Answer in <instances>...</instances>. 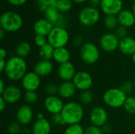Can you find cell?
<instances>
[{
  "instance_id": "3957f363",
  "label": "cell",
  "mask_w": 135,
  "mask_h": 134,
  "mask_svg": "<svg viewBox=\"0 0 135 134\" xmlns=\"http://www.w3.org/2000/svg\"><path fill=\"white\" fill-rule=\"evenodd\" d=\"M23 25L21 16L14 11L8 10L1 14L0 26L6 32H15L19 31Z\"/></svg>"
},
{
  "instance_id": "7402d4cb",
  "label": "cell",
  "mask_w": 135,
  "mask_h": 134,
  "mask_svg": "<svg viewBox=\"0 0 135 134\" xmlns=\"http://www.w3.org/2000/svg\"><path fill=\"white\" fill-rule=\"evenodd\" d=\"M119 50L126 55H133L135 53V39L131 36H127L119 41Z\"/></svg>"
},
{
  "instance_id": "7dc6e473",
  "label": "cell",
  "mask_w": 135,
  "mask_h": 134,
  "mask_svg": "<svg viewBox=\"0 0 135 134\" xmlns=\"http://www.w3.org/2000/svg\"><path fill=\"white\" fill-rule=\"evenodd\" d=\"M7 56V51L5 48H1L0 50V58L6 59Z\"/></svg>"
},
{
  "instance_id": "816d5d0a",
  "label": "cell",
  "mask_w": 135,
  "mask_h": 134,
  "mask_svg": "<svg viewBox=\"0 0 135 134\" xmlns=\"http://www.w3.org/2000/svg\"><path fill=\"white\" fill-rule=\"evenodd\" d=\"M5 32H5L3 29H2V28H1V30H0V39H2L4 38Z\"/></svg>"
},
{
  "instance_id": "52a82bcc",
  "label": "cell",
  "mask_w": 135,
  "mask_h": 134,
  "mask_svg": "<svg viewBox=\"0 0 135 134\" xmlns=\"http://www.w3.org/2000/svg\"><path fill=\"white\" fill-rule=\"evenodd\" d=\"M100 18V10L90 6L83 8L78 13L79 22L86 27H91L95 25Z\"/></svg>"
},
{
  "instance_id": "9c48e42d",
  "label": "cell",
  "mask_w": 135,
  "mask_h": 134,
  "mask_svg": "<svg viewBox=\"0 0 135 134\" xmlns=\"http://www.w3.org/2000/svg\"><path fill=\"white\" fill-rule=\"evenodd\" d=\"M108 111L102 107H95L89 112V121L93 126L102 128L108 123Z\"/></svg>"
},
{
  "instance_id": "f546056e",
  "label": "cell",
  "mask_w": 135,
  "mask_h": 134,
  "mask_svg": "<svg viewBox=\"0 0 135 134\" xmlns=\"http://www.w3.org/2000/svg\"><path fill=\"white\" fill-rule=\"evenodd\" d=\"M93 99H94L93 94L90 90L81 92L79 96V100L81 103L84 105H89L92 103V102L93 101Z\"/></svg>"
},
{
  "instance_id": "ac0fdd59",
  "label": "cell",
  "mask_w": 135,
  "mask_h": 134,
  "mask_svg": "<svg viewBox=\"0 0 135 134\" xmlns=\"http://www.w3.org/2000/svg\"><path fill=\"white\" fill-rule=\"evenodd\" d=\"M53 70V63L48 60H40L37 62L33 68V71L40 77H47L52 73Z\"/></svg>"
},
{
  "instance_id": "db71d44e",
  "label": "cell",
  "mask_w": 135,
  "mask_h": 134,
  "mask_svg": "<svg viewBox=\"0 0 135 134\" xmlns=\"http://www.w3.org/2000/svg\"><path fill=\"white\" fill-rule=\"evenodd\" d=\"M132 12L134 13V16H135V1H134V2L133 3V6H132Z\"/></svg>"
},
{
  "instance_id": "8fae6325",
  "label": "cell",
  "mask_w": 135,
  "mask_h": 134,
  "mask_svg": "<svg viewBox=\"0 0 135 134\" xmlns=\"http://www.w3.org/2000/svg\"><path fill=\"white\" fill-rule=\"evenodd\" d=\"M100 7L106 16H117L123 9V0H101Z\"/></svg>"
},
{
  "instance_id": "2e32d148",
  "label": "cell",
  "mask_w": 135,
  "mask_h": 134,
  "mask_svg": "<svg viewBox=\"0 0 135 134\" xmlns=\"http://www.w3.org/2000/svg\"><path fill=\"white\" fill-rule=\"evenodd\" d=\"M1 96L6 100L7 103L13 104L19 102V100L21 99L22 92L19 87L16 85H9L6 86Z\"/></svg>"
},
{
  "instance_id": "11a10c76",
  "label": "cell",
  "mask_w": 135,
  "mask_h": 134,
  "mask_svg": "<svg viewBox=\"0 0 135 134\" xmlns=\"http://www.w3.org/2000/svg\"><path fill=\"white\" fill-rule=\"evenodd\" d=\"M131 58H132V61H133V62L135 64V53L131 56Z\"/></svg>"
},
{
  "instance_id": "4316f807",
  "label": "cell",
  "mask_w": 135,
  "mask_h": 134,
  "mask_svg": "<svg viewBox=\"0 0 135 134\" xmlns=\"http://www.w3.org/2000/svg\"><path fill=\"white\" fill-rule=\"evenodd\" d=\"M73 7L72 0H58L56 4V9L60 13H66L71 10Z\"/></svg>"
},
{
  "instance_id": "ffe728a7",
  "label": "cell",
  "mask_w": 135,
  "mask_h": 134,
  "mask_svg": "<svg viewBox=\"0 0 135 134\" xmlns=\"http://www.w3.org/2000/svg\"><path fill=\"white\" fill-rule=\"evenodd\" d=\"M77 88L73 81H62L59 85V96L62 99L68 100L72 98L76 93Z\"/></svg>"
},
{
  "instance_id": "cb8c5ba5",
  "label": "cell",
  "mask_w": 135,
  "mask_h": 134,
  "mask_svg": "<svg viewBox=\"0 0 135 134\" xmlns=\"http://www.w3.org/2000/svg\"><path fill=\"white\" fill-rule=\"evenodd\" d=\"M31 51H32L31 44L27 41H22L19 43L15 49L16 55L22 58H25L26 57H28L30 54Z\"/></svg>"
},
{
  "instance_id": "277c9868",
  "label": "cell",
  "mask_w": 135,
  "mask_h": 134,
  "mask_svg": "<svg viewBox=\"0 0 135 134\" xmlns=\"http://www.w3.org/2000/svg\"><path fill=\"white\" fill-rule=\"evenodd\" d=\"M127 97V94L120 88H111L104 92L103 101L111 108H119L124 106Z\"/></svg>"
},
{
  "instance_id": "bcb514c9",
  "label": "cell",
  "mask_w": 135,
  "mask_h": 134,
  "mask_svg": "<svg viewBox=\"0 0 135 134\" xmlns=\"http://www.w3.org/2000/svg\"><path fill=\"white\" fill-rule=\"evenodd\" d=\"M6 66V60L0 58V72L1 73H4Z\"/></svg>"
},
{
  "instance_id": "8d00e7d4",
  "label": "cell",
  "mask_w": 135,
  "mask_h": 134,
  "mask_svg": "<svg viewBox=\"0 0 135 134\" xmlns=\"http://www.w3.org/2000/svg\"><path fill=\"white\" fill-rule=\"evenodd\" d=\"M34 43L38 47H42L44 45H46L47 43H48L47 42V37L44 36H40V35H36L34 37Z\"/></svg>"
},
{
  "instance_id": "7a4b0ae2",
  "label": "cell",
  "mask_w": 135,
  "mask_h": 134,
  "mask_svg": "<svg viewBox=\"0 0 135 134\" xmlns=\"http://www.w3.org/2000/svg\"><path fill=\"white\" fill-rule=\"evenodd\" d=\"M61 115L66 125L80 124L85 116V111L81 105L75 101H70L65 103Z\"/></svg>"
},
{
  "instance_id": "9a60e30c",
  "label": "cell",
  "mask_w": 135,
  "mask_h": 134,
  "mask_svg": "<svg viewBox=\"0 0 135 134\" xmlns=\"http://www.w3.org/2000/svg\"><path fill=\"white\" fill-rule=\"evenodd\" d=\"M76 73L75 66L71 62L61 64L58 67V75L62 81H72Z\"/></svg>"
},
{
  "instance_id": "484cf974",
  "label": "cell",
  "mask_w": 135,
  "mask_h": 134,
  "mask_svg": "<svg viewBox=\"0 0 135 134\" xmlns=\"http://www.w3.org/2000/svg\"><path fill=\"white\" fill-rule=\"evenodd\" d=\"M44 18H46L54 26H55V24H57V22L60 17L61 13L59 12V10L56 8H51V9L46 10L44 13Z\"/></svg>"
},
{
  "instance_id": "ee69618b",
  "label": "cell",
  "mask_w": 135,
  "mask_h": 134,
  "mask_svg": "<svg viewBox=\"0 0 135 134\" xmlns=\"http://www.w3.org/2000/svg\"><path fill=\"white\" fill-rule=\"evenodd\" d=\"M6 107H7V103H6V100L1 96V97H0V111H1V112H3V111L6 109Z\"/></svg>"
},
{
  "instance_id": "7c38bea8",
  "label": "cell",
  "mask_w": 135,
  "mask_h": 134,
  "mask_svg": "<svg viewBox=\"0 0 135 134\" xmlns=\"http://www.w3.org/2000/svg\"><path fill=\"white\" fill-rule=\"evenodd\" d=\"M16 121L21 126H28L33 121L34 112L28 104H23L18 107L16 111Z\"/></svg>"
},
{
  "instance_id": "c3c4849f",
  "label": "cell",
  "mask_w": 135,
  "mask_h": 134,
  "mask_svg": "<svg viewBox=\"0 0 135 134\" xmlns=\"http://www.w3.org/2000/svg\"><path fill=\"white\" fill-rule=\"evenodd\" d=\"M6 88V86L5 85V83L3 81V80H1L0 81V95H2L3 93Z\"/></svg>"
},
{
  "instance_id": "681fc988",
  "label": "cell",
  "mask_w": 135,
  "mask_h": 134,
  "mask_svg": "<svg viewBox=\"0 0 135 134\" xmlns=\"http://www.w3.org/2000/svg\"><path fill=\"white\" fill-rule=\"evenodd\" d=\"M20 134H32V130H29L28 128H25L21 130Z\"/></svg>"
},
{
  "instance_id": "836d02e7",
  "label": "cell",
  "mask_w": 135,
  "mask_h": 134,
  "mask_svg": "<svg viewBox=\"0 0 135 134\" xmlns=\"http://www.w3.org/2000/svg\"><path fill=\"white\" fill-rule=\"evenodd\" d=\"M44 92L47 96H56L59 93V85L55 83H48L44 88Z\"/></svg>"
},
{
  "instance_id": "d590c367",
  "label": "cell",
  "mask_w": 135,
  "mask_h": 134,
  "mask_svg": "<svg viewBox=\"0 0 135 134\" xmlns=\"http://www.w3.org/2000/svg\"><path fill=\"white\" fill-rule=\"evenodd\" d=\"M51 124H54L55 126H62L66 125L61 113L52 115L51 118Z\"/></svg>"
},
{
  "instance_id": "4fadbf2b",
  "label": "cell",
  "mask_w": 135,
  "mask_h": 134,
  "mask_svg": "<svg viewBox=\"0 0 135 134\" xmlns=\"http://www.w3.org/2000/svg\"><path fill=\"white\" fill-rule=\"evenodd\" d=\"M21 81V86L25 90V92H36L41 85V77H39L34 71H30L25 75Z\"/></svg>"
},
{
  "instance_id": "d4e9b609",
  "label": "cell",
  "mask_w": 135,
  "mask_h": 134,
  "mask_svg": "<svg viewBox=\"0 0 135 134\" xmlns=\"http://www.w3.org/2000/svg\"><path fill=\"white\" fill-rule=\"evenodd\" d=\"M55 49L49 43H47L44 47H40L39 50V55L41 58V60H48L51 61V58H53Z\"/></svg>"
},
{
  "instance_id": "9f6ffc18",
  "label": "cell",
  "mask_w": 135,
  "mask_h": 134,
  "mask_svg": "<svg viewBox=\"0 0 135 134\" xmlns=\"http://www.w3.org/2000/svg\"><path fill=\"white\" fill-rule=\"evenodd\" d=\"M134 1H135V0H134Z\"/></svg>"
},
{
  "instance_id": "ba28073f",
  "label": "cell",
  "mask_w": 135,
  "mask_h": 134,
  "mask_svg": "<svg viewBox=\"0 0 135 134\" xmlns=\"http://www.w3.org/2000/svg\"><path fill=\"white\" fill-rule=\"evenodd\" d=\"M72 81L74 84L77 90H79L81 92L89 90L93 84L92 75L86 71L77 72Z\"/></svg>"
},
{
  "instance_id": "f1b7e54d",
  "label": "cell",
  "mask_w": 135,
  "mask_h": 134,
  "mask_svg": "<svg viewBox=\"0 0 135 134\" xmlns=\"http://www.w3.org/2000/svg\"><path fill=\"white\" fill-rule=\"evenodd\" d=\"M104 27L108 30H115L118 28L119 21L117 16H112V15H108L104 17Z\"/></svg>"
},
{
  "instance_id": "5bb4252c",
  "label": "cell",
  "mask_w": 135,
  "mask_h": 134,
  "mask_svg": "<svg viewBox=\"0 0 135 134\" xmlns=\"http://www.w3.org/2000/svg\"><path fill=\"white\" fill-rule=\"evenodd\" d=\"M44 105L48 113L51 115H55L62 112L65 103L61 97L58 96H49L45 98Z\"/></svg>"
},
{
  "instance_id": "8992f818",
  "label": "cell",
  "mask_w": 135,
  "mask_h": 134,
  "mask_svg": "<svg viewBox=\"0 0 135 134\" xmlns=\"http://www.w3.org/2000/svg\"><path fill=\"white\" fill-rule=\"evenodd\" d=\"M100 53L98 47L93 43H85L80 47V57L83 62L87 65L95 64L100 58Z\"/></svg>"
},
{
  "instance_id": "1f68e13d",
  "label": "cell",
  "mask_w": 135,
  "mask_h": 134,
  "mask_svg": "<svg viewBox=\"0 0 135 134\" xmlns=\"http://www.w3.org/2000/svg\"><path fill=\"white\" fill-rule=\"evenodd\" d=\"M24 99H25L26 104H28V105L35 104L39 99V96L36 92L28 91V92H25L24 95Z\"/></svg>"
},
{
  "instance_id": "d6a6232c",
  "label": "cell",
  "mask_w": 135,
  "mask_h": 134,
  "mask_svg": "<svg viewBox=\"0 0 135 134\" xmlns=\"http://www.w3.org/2000/svg\"><path fill=\"white\" fill-rule=\"evenodd\" d=\"M124 110L130 115L135 114V97L128 96L125 103H124Z\"/></svg>"
},
{
  "instance_id": "ab89813d",
  "label": "cell",
  "mask_w": 135,
  "mask_h": 134,
  "mask_svg": "<svg viewBox=\"0 0 135 134\" xmlns=\"http://www.w3.org/2000/svg\"><path fill=\"white\" fill-rule=\"evenodd\" d=\"M127 33H128V31H127V28L123 27V26H119L115 31V36L119 39H122L125 37L127 36Z\"/></svg>"
},
{
  "instance_id": "7bdbcfd3",
  "label": "cell",
  "mask_w": 135,
  "mask_h": 134,
  "mask_svg": "<svg viewBox=\"0 0 135 134\" xmlns=\"http://www.w3.org/2000/svg\"><path fill=\"white\" fill-rule=\"evenodd\" d=\"M101 129L103 130L104 134H110L112 132V130H113V128H112V125H110L108 123H107L106 125H104Z\"/></svg>"
},
{
  "instance_id": "f5cc1de1",
  "label": "cell",
  "mask_w": 135,
  "mask_h": 134,
  "mask_svg": "<svg viewBox=\"0 0 135 134\" xmlns=\"http://www.w3.org/2000/svg\"><path fill=\"white\" fill-rule=\"evenodd\" d=\"M36 118H37V119H42V118H44L45 117H44V115L43 113H39V114L37 115Z\"/></svg>"
},
{
  "instance_id": "44dd1931",
  "label": "cell",
  "mask_w": 135,
  "mask_h": 134,
  "mask_svg": "<svg viewBox=\"0 0 135 134\" xmlns=\"http://www.w3.org/2000/svg\"><path fill=\"white\" fill-rule=\"evenodd\" d=\"M119 24L127 28L132 27L135 24V16L132 10L123 9L117 15Z\"/></svg>"
},
{
  "instance_id": "74e56055",
  "label": "cell",
  "mask_w": 135,
  "mask_h": 134,
  "mask_svg": "<svg viewBox=\"0 0 135 134\" xmlns=\"http://www.w3.org/2000/svg\"><path fill=\"white\" fill-rule=\"evenodd\" d=\"M85 134H104L100 127L90 125L85 129Z\"/></svg>"
},
{
  "instance_id": "f6af8a7d",
  "label": "cell",
  "mask_w": 135,
  "mask_h": 134,
  "mask_svg": "<svg viewBox=\"0 0 135 134\" xmlns=\"http://www.w3.org/2000/svg\"><path fill=\"white\" fill-rule=\"evenodd\" d=\"M89 3V6H93V7H97L99 6H100V2H101V0H88Z\"/></svg>"
},
{
  "instance_id": "d6986e66",
  "label": "cell",
  "mask_w": 135,
  "mask_h": 134,
  "mask_svg": "<svg viewBox=\"0 0 135 134\" xmlns=\"http://www.w3.org/2000/svg\"><path fill=\"white\" fill-rule=\"evenodd\" d=\"M32 134H50L51 132V122L46 118L36 119L32 127Z\"/></svg>"
},
{
  "instance_id": "e575fe53",
  "label": "cell",
  "mask_w": 135,
  "mask_h": 134,
  "mask_svg": "<svg viewBox=\"0 0 135 134\" xmlns=\"http://www.w3.org/2000/svg\"><path fill=\"white\" fill-rule=\"evenodd\" d=\"M22 130V126L17 121L12 122L8 126V133L9 134H20Z\"/></svg>"
},
{
  "instance_id": "f35d334b",
  "label": "cell",
  "mask_w": 135,
  "mask_h": 134,
  "mask_svg": "<svg viewBox=\"0 0 135 134\" xmlns=\"http://www.w3.org/2000/svg\"><path fill=\"white\" fill-rule=\"evenodd\" d=\"M120 88L124 92H126L127 94H129V93H131L134 91V84H133L132 81H125V82H123L122 84V85L120 86Z\"/></svg>"
},
{
  "instance_id": "5b68a950",
  "label": "cell",
  "mask_w": 135,
  "mask_h": 134,
  "mask_svg": "<svg viewBox=\"0 0 135 134\" xmlns=\"http://www.w3.org/2000/svg\"><path fill=\"white\" fill-rule=\"evenodd\" d=\"M47 42L54 48L66 47L70 40V34L66 28L54 26L48 34Z\"/></svg>"
},
{
  "instance_id": "4dcf8cb0",
  "label": "cell",
  "mask_w": 135,
  "mask_h": 134,
  "mask_svg": "<svg viewBox=\"0 0 135 134\" xmlns=\"http://www.w3.org/2000/svg\"><path fill=\"white\" fill-rule=\"evenodd\" d=\"M63 134H85V129L81 124L68 126Z\"/></svg>"
},
{
  "instance_id": "603a6c76",
  "label": "cell",
  "mask_w": 135,
  "mask_h": 134,
  "mask_svg": "<svg viewBox=\"0 0 135 134\" xmlns=\"http://www.w3.org/2000/svg\"><path fill=\"white\" fill-rule=\"evenodd\" d=\"M53 59L55 62L61 65L70 62V52L66 47H59L55 48L54 52Z\"/></svg>"
},
{
  "instance_id": "b9f144b4",
  "label": "cell",
  "mask_w": 135,
  "mask_h": 134,
  "mask_svg": "<svg viewBox=\"0 0 135 134\" xmlns=\"http://www.w3.org/2000/svg\"><path fill=\"white\" fill-rule=\"evenodd\" d=\"M28 0H7V2L13 6H21L25 5Z\"/></svg>"
},
{
  "instance_id": "60d3db41",
  "label": "cell",
  "mask_w": 135,
  "mask_h": 134,
  "mask_svg": "<svg viewBox=\"0 0 135 134\" xmlns=\"http://www.w3.org/2000/svg\"><path fill=\"white\" fill-rule=\"evenodd\" d=\"M84 43H84V38H83V36H81V35L77 36L74 39V40H73V45H74V47H81Z\"/></svg>"
},
{
  "instance_id": "e0dca14e",
  "label": "cell",
  "mask_w": 135,
  "mask_h": 134,
  "mask_svg": "<svg viewBox=\"0 0 135 134\" xmlns=\"http://www.w3.org/2000/svg\"><path fill=\"white\" fill-rule=\"evenodd\" d=\"M53 28L54 25L44 17L38 19L33 24V31L35 34L44 36H47Z\"/></svg>"
},
{
  "instance_id": "83f0119b",
  "label": "cell",
  "mask_w": 135,
  "mask_h": 134,
  "mask_svg": "<svg viewBox=\"0 0 135 134\" xmlns=\"http://www.w3.org/2000/svg\"><path fill=\"white\" fill-rule=\"evenodd\" d=\"M58 0H37L36 1V5L38 9L44 13L46 10L51 9V8H55L56 4H57Z\"/></svg>"
},
{
  "instance_id": "6da1fadb",
  "label": "cell",
  "mask_w": 135,
  "mask_h": 134,
  "mask_svg": "<svg viewBox=\"0 0 135 134\" xmlns=\"http://www.w3.org/2000/svg\"><path fill=\"white\" fill-rule=\"evenodd\" d=\"M27 73L28 64L25 58L15 55L6 60L4 73L9 80L12 81H21Z\"/></svg>"
},
{
  "instance_id": "30bf717a",
  "label": "cell",
  "mask_w": 135,
  "mask_h": 134,
  "mask_svg": "<svg viewBox=\"0 0 135 134\" xmlns=\"http://www.w3.org/2000/svg\"><path fill=\"white\" fill-rule=\"evenodd\" d=\"M120 39L115 33L107 32L104 34L100 39V46L101 49L106 52H114L119 49Z\"/></svg>"
},
{
  "instance_id": "f907efd6",
  "label": "cell",
  "mask_w": 135,
  "mask_h": 134,
  "mask_svg": "<svg viewBox=\"0 0 135 134\" xmlns=\"http://www.w3.org/2000/svg\"><path fill=\"white\" fill-rule=\"evenodd\" d=\"M73 2L76 3V4H81V3H84L85 2L88 1V0H72Z\"/></svg>"
}]
</instances>
